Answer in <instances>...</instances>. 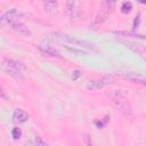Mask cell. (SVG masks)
<instances>
[{"instance_id":"2e32d148","label":"cell","mask_w":146,"mask_h":146,"mask_svg":"<svg viewBox=\"0 0 146 146\" xmlns=\"http://www.w3.org/2000/svg\"><path fill=\"white\" fill-rule=\"evenodd\" d=\"M21 136H22V130L19 128H14L11 130V137H13V139L18 140L21 138Z\"/></svg>"},{"instance_id":"8992f818","label":"cell","mask_w":146,"mask_h":146,"mask_svg":"<svg viewBox=\"0 0 146 146\" xmlns=\"http://www.w3.org/2000/svg\"><path fill=\"white\" fill-rule=\"evenodd\" d=\"M23 16V14L21 13V10L16 9V8H13V9H9L8 11H6L1 18H0V24L1 26H5L6 24L10 25L11 23L14 22H18V18H21Z\"/></svg>"},{"instance_id":"7a4b0ae2","label":"cell","mask_w":146,"mask_h":146,"mask_svg":"<svg viewBox=\"0 0 146 146\" xmlns=\"http://www.w3.org/2000/svg\"><path fill=\"white\" fill-rule=\"evenodd\" d=\"M107 96L111 98L113 104L125 115H131L132 114V108L129 103V100L125 98V96L122 94L120 90H110L107 92Z\"/></svg>"},{"instance_id":"44dd1931","label":"cell","mask_w":146,"mask_h":146,"mask_svg":"<svg viewBox=\"0 0 146 146\" xmlns=\"http://www.w3.org/2000/svg\"><path fill=\"white\" fill-rule=\"evenodd\" d=\"M25 146H33V145L31 144V141H27V143L25 144Z\"/></svg>"},{"instance_id":"30bf717a","label":"cell","mask_w":146,"mask_h":146,"mask_svg":"<svg viewBox=\"0 0 146 146\" xmlns=\"http://www.w3.org/2000/svg\"><path fill=\"white\" fill-rule=\"evenodd\" d=\"M27 119H29V114L24 110H22V108L15 110V112L13 114V121H14V123H16V124L24 123L25 121H27Z\"/></svg>"},{"instance_id":"9c48e42d","label":"cell","mask_w":146,"mask_h":146,"mask_svg":"<svg viewBox=\"0 0 146 146\" xmlns=\"http://www.w3.org/2000/svg\"><path fill=\"white\" fill-rule=\"evenodd\" d=\"M10 27L15 32H17L18 34H22V35H25V36H31L32 35L31 31L23 23H21V22H14V23H11L10 24Z\"/></svg>"},{"instance_id":"6da1fadb","label":"cell","mask_w":146,"mask_h":146,"mask_svg":"<svg viewBox=\"0 0 146 146\" xmlns=\"http://www.w3.org/2000/svg\"><path fill=\"white\" fill-rule=\"evenodd\" d=\"M24 66L14 60V59H9V58H3L1 60V70L9 76H11L13 79H15L16 81H22L23 80V73H22V68Z\"/></svg>"},{"instance_id":"d6986e66","label":"cell","mask_w":146,"mask_h":146,"mask_svg":"<svg viewBox=\"0 0 146 146\" xmlns=\"http://www.w3.org/2000/svg\"><path fill=\"white\" fill-rule=\"evenodd\" d=\"M80 75H81L80 71H74V72H73V74H72V79H73V80H76Z\"/></svg>"},{"instance_id":"5bb4252c","label":"cell","mask_w":146,"mask_h":146,"mask_svg":"<svg viewBox=\"0 0 146 146\" xmlns=\"http://www.w3.org/2000/svg\"><path fill=\"white\" fill-rule=\"evenodd\" d=\"M68 51H71V52H73V54H76V55H87V52L86 51H83L82 49H80V48H75V47H70V46H64Z\"/></svg>"},{"instance_id":"ffe728a7","label":"cell","mask_w":146,"mask_h":146,"mask_svg":"<svg viewBox=\"0 0 146 146\" xmlns=\"http://www.w3.org/2000/svg\"><path fill=\"white\" fill-rule=\"evenodd\" d=\"M138 24H139V15L135 17V21H133V29H136V27L138 26Z\"/></svg>"},{"instance_id":"5b68a950","label":"cell","mask_w":146,"mask_h":146,"mask_svg":"<svg viewBox=\"0 0 146 146\" xmlns=\"http://www.w3.org/2000/svg\"><path fill=\"white\" fill-rule=\"evenodd\" d=\"M114 81H115V78L113 75H104L102 78H98V79H95V80H90L86 84V89L90 90V91L99 90V89H103V88L110 86Z\"/></svg>"},{"instance_id":"ac0fdd59","label":"cell","mask_w":146,"mask_h":146,"mask_svg":"<svg viewBox=\"0 0 146 146\" xmlns=\"http://www.w3.org/2000/svg\"><path fill=\"white\" fill-rule=\"evenodd\" d=\"M84 141L87 146H94V143L91 140V137H89V135H84Z\"/></svg>"},{"instance_id":"e0dca14e","label":"cell","mask_w":146,"mask_h":146,"mask_svg":"<svg viewBox=\"0 0 146 146\" xmlns=\"http://www.w3.org/2000/svg\"><path fill=\"white\" fill-rule=\"evenodd\" d=\"M34 145H35V146H50L49 144H47L46 141H43L41 137H36V138H35V143H34Z\"/></svg>"},{"instance_id":"277c9868","label":"cell","mask_w":146,"mask_h":146,"mask_svg":"<svg viewBox=\"0 0 146 146\" xmlns=\"http://www.w3.org/2000/svg\"><path fill=\"white\" fill-rule=\"evenodd\" d=\"M113 2H110V1H105L103 2V5L100 6L99 10L97 11L95 18H94V22L92 24L90 25L91 27H97V26H100L102 24H104L106 22V19L108 18L110 16V13H111V7H112Z\"/></svg>"},{"instance_id":"9a60e30c","label":"cell","mask_w":146,"mask_h":146,"mask_svg":"<svg viewBox=\"0 0 146 146\" xmlns=\"http://www.w3.org/2000/svg\"><path fill=\"white\" fill-rule=\"evenodd\" d=\"M108 120H110V116H108V115H105V117H104L102 121H96V122H95V124L97 125V128H98V129H103V128L107 124Z\"/></svg>"},{"instance_id":"7c38bea8","label":"cell","mask_w":146,"mask_h":146,"mask_svg":"<svg viewBox=\"0 0 146 146\" xmlns=\"http://www.w3.org/2000/svg\"><path fill=\"white\" fill-rule=\"evenodd\" d=\"M57 6H58V3L56 1H46V2H43V8L48 13L55 11V9L57 8Z\"/></svg>"},{"instance_id":"8fae6325","label":"cell","mask_w":146,"mask_h":146,"mask_svg":"<svg viewBox=\"0 0 146 146\" xmlns=\"http://www.w3.org/2000/svg\"><path fill=\"white\" fill-rule=\"evenodd\" d=\"M38 48H39L40 51H42L43 54H46V55H48V56H51V57H60L59 52H58L52 46H50V44H48V43H40V44L38 46Z\"/></svg>"},{"instance_id":"52a82bcc","label":"cell","mask_w":146,"mask_h":146,"mask_svg":"<svg viewBox=\"0 0 146 146\" xmlns=\"http://www.w3.org/2000/svg\"><path fill=\"white\" fill-rule=\"evenodd\" d=\"M121 78L136 83V84H140L143 87H146V76H143L140 74L137 73H132V72H127V73H121Z\"/></svg>"},{"instance_id":"3957f363","label":"cell","mask_w":146,"mask_h":146,"mask_svg":"<svg viewBox=\"0 0 146 146\" xmlns=\"http://www.w3.org/2000/svg\"><path fill=\"white\" fill-rule=\"evenodd\" d=\"M55 38L57 40L62 41V42L73 44V47H75V48H80V49L84 48V49H89V50H92V51H97V48L95 47L94 43H91L89 41H86V40H82V39H79V38H75V36H72V35H68V34L56 33Z\"/></svg>"},{"instance_id":"4fadbf2b","label":"cell","mask_w":146,"mask_h":146,"mask_svg":"<svg viewBox=\"0 0 146 146\" xmlns=\"http://www.w3.org/2000/svg\"><path fill=\"white\" fill-rule=\"evenodd\" d=\"M131 9H132V3L130 1H124L121 5V13L122 14H128L131 11Z\"/></svg>"},{"instance_id":"ba28073f","label":"cell","mask_w":146,"mask_h":146,"mask_svg":"<svg viewBox=\"0 0 146 146\" xmlns=\"http://www.w3.org/2000/svg\"><path fill=\"white\" fill-rule=\"evenodd\" d=\"M112 34L116 36H123V38H132V39H139V40H145L146 41V35L136 33L133 31H113Z\"/></svg>"}]
</instances>
